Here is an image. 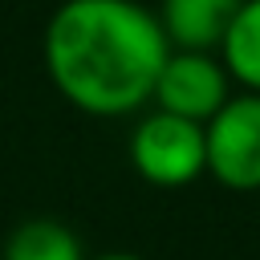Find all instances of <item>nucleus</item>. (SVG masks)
<instances>
[{
	"mask_svg": "<svg viewBox=\"0 0 260 260\" xmlns=\"http://www.w3.org/2000/svg\"><path fill=\"white\" fill-rule=\"evenodd\" d=\"M203 134L207 175L228 191H260V93H232Z\"/></svg>",
	"mask_w": 260,
	"mask_h": 260,
	"instance_id": "obj_3",
	"label": "nucleus"
},
{
	"mask_svg": "<svg viewBox=\"0 0 260 260\" xmlns=\"http://www.w3.org/2000/svg\"><path fill=\"white\" fill-rule=\"evenodd\" d=\"M167 57L162 20L138 0H65L45 24L49 81L93 118L142 110Z\"/></svg>",
	"mask_w": 260,
	"mask_h": 260,
	"instance_id": "obj_1",
	"label": "nucleus"
},
{
	"mask_svg": "<svg viewBox=\"0 0 260 260\" xmlns=\"http://www.w3.org/2000/svg\"><path fill=\"white\" fill-rule=\"evenodd\" d=\"M93 260H142V256H134V252H106V256H93Z\"/></svg>",
	"mask_w": 260,
	"mask_h": 260,
	"instance_id": "obj_8",
	"label": "nucleus"
},
{
	"mask_svg": "<svg viewBox=\"0 0 260 260\" xmlns=\"http://www.w3.org/2000/svg\"><path fill=\"white\" fill-rule=\"evenodd\" d=\"M244 0H162L158 20L171 49H219Z\"/></svg>",
	"mask_w": 260,
	"mask_h": 260,
	"instance_id": "obj_5",
	"label": "nucleus"
},
{
	"mask_svg": "<svg viewBox=\"0 0 260 260\" xmlns=\"http://www.w3.org/2000/svg\"><path fill=\"white\" fill-rule=\"evenodd\" d=\"M4 260H89L61 219H24L4 240Z\"/></svg>",
	"mask_w": 260,
	"mask_h": 260,
	"instance_id": "obj_7",
	"label": "nucleus"
},
{
	"mask_svg": "<svg viewBox=\"0 0 260 260\" xmlns=\"http://www.w3.org/2000/svg\"><path fill=\"white\" fill-rule=\"evenodd\" d=\"M130 167L154 187H187L207 175V134L203 122L150 110L130 130Z\"/></svg>",
	"mask_w": 260,
	"mask_h": 260,
	"instance_id": "obj_2",
	"label": "nucleus"
},
{
	"mask_svg": "<svg viewBox=\"0 0 260 260\" xmlns=\"http://www.w3.org/2000/svg\"><path fill=\"white\" fill-rule=\"evenodd\" d=\"M228 98H232V73L223 65V57H215L207 49H171V57L158 69L150 102H154V110L207 126Z\"/></svg>",
	"mask_w": 260,
	"mask_h": 260,
	"instance_id": "obj_4",
	"label": "nucleus"
},
{
	"mask_svg": "<svg viewBox=\"0 0 260 260\" xmlns=\"http://www.w3.org/2000/svg\"><path fill=\"white\" fill-rule=\"evenodd\" d=\"M219 57L232 73V81H240L244 89L260 93V0H244L236 20L223 32Z\"/></svg>",
	"mask_w": 260,
	"mask_h": 260,
	"instance_id": "obj_6",
	"label": "nucleus"
}]
</instances>
